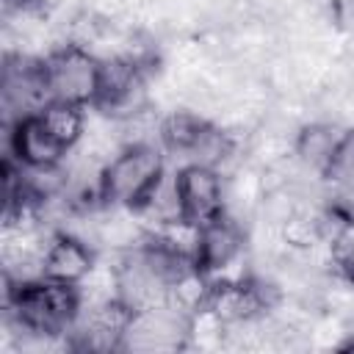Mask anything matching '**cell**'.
Wrapping results in <instances>:
<instances>
[{"instance_id":"cell-1","label":"cell","mask_w":354,"mask_h":354,"mask_svg":"<svg viewBox=\"0 0 354 354\" xmlns=\"http://www.w3.org/2000/svg\"><path fill=\"white\" fill-rule=\"evenodd\" d=\"M6 279V313L8 321L25 335H53L61 337L72 329L80 313L77 285L53 282L47 277L30 282Z\"/></svg>"},{"instance_id":"cell-2","label":"cell","mask_w":354,"mask_h":354,"mask_svg":"<svg viewBox=\"0 0 354 354\" xmlns=\"http://www.w3.org/2000/svg\"><path fill=\"white\" fill-rule=\"evenodd\" d=\"M163 177V155L155 144L122 147L100 177V199L111 207H138Z\"/></svg>"},{"instance_id":"cell-3","label":"cell","mask_w":354,"mask_h":354,"mask_svg":"<svg viewBox=\"0 0 354 354\" xmlns=\"http://www.w3.org/2000/svg\"><path fill=\"white\" fill-rule=\"evenodd\" d=\"M44 80L50 100L72 105H94L100 88V58L83 47L61 44L44 55Z\"/></svg>"},{"instance_id":"cell-4","label":"cell","mask_w":354,"mask_h":354,"mask_svg":"<svg viewBox=\"0 0 354 354\" xmlns=\"http://www.w3.org/2000/svg\"><path fill=\"white\" fill-rule=\"evenodd\" d=\"M177 194L180 213L196 224H207L227 210V180L213 166L185 163L177 171Z\"/></svg>"},{"instance_id":"cell-5","label":"cell","mask_w":354,"mask_h":354,"mask_svg":"<svg viewBox=\"0 0 354 354\" xmlns=\"http://www.w3.org/2000/svg\"><path fill=\"white\" fill-rule=\"evenodd\" d=\"M8 136V158L19 166H58L66 158V147L44 127L39 113L25 116L6 127Z\"/></svg>"},{"instance_id":"cell-6","label":"cell","mask_w":354,"mask_h":354,"mask_svg":"<svg viewBox=\"0 0 354 354\" xmlns=\"http://www.w3.org/2000/svg\"><path fill=\"white\" fill-rule=\"evenodd\" d=\"M94 260L97 257L91 252V243H86L83 238H77L72 232H55L44 252L41 271L53 282L80 285L86 279V274L94 268Z\"/></svg>"},{"instance_id":"cell-7","label":"cell","mask_w":354,"mask_h":354,"mask_svg":"<svg viewBox=\"0 0 354 354\" xmlns=\"http://www.w3.org/2000/svg\"><path fill=\"white\" fill-rule=\"evenodd\" d=\"M348 133L335 124V122H326V119H315V122H304L299 130H296V138H293V152L296 158L313 169L315 174L324 177L329 160L335 158L337 147L343 144Z\"/></svg>"},{"instance_id":"cell-8","label":"cell","mask_w":354,"mask_h":354,"mask_svg":"<svg viewBox=\"0 0 354 354\" xmlns=\"http://www.w3.org/2000/svg\"><path fill=\"white\" fill-rule=\"evenodd\" d=\"M207 127H210V119L196 111H185V108L171 111L160 122V144L171 149L174 155L185 158L199 144V138L207 133Z\"/></svg>"},{"instance_id":"cell-9","label":"cell","mask_w":354,"mask_h":354,"mask_svg":"<svg viewBox=\"0 0 354 354\" xmlns=\"http://www.w3.org/2000/svg\"><path fill=\"white\" fill-rule=\"evenodd\" d=\"M39 119L44 122V127L66 147L72 149L80 138H83V130H86V113H83V105H72V102H58V100H50L41 111H39Z\"/></svg>"},{"instance_id":"cell-10","label":"cell","mask_w":354,"mask_h":354,"mask_svg":"<svg viewBox=\"0 0 354 354\" xmlns=\"http://www.w3.org/2000/svg\"><path fill=\"white\" fill-rule=\"evenodd\" d=\"M324 177L332 188H337V196L354 194V133H348L343 138V144L337 147L335 158L329 160Z\"/></svg>"},{"instance_id":"cell-11","label":"cell","mask_w":354,"mask_h":354,"mask_svg":"<svg viewBox=\"0 0 354 354\" xmlns=\"http://www.w3.org/2000/svg\"><path fill=\"white\" fill-rule=\"evenodd\" d=\"M329 257L340 277L354 279V218H346L329 238Z\"/></svg>"},{"instance_id":"cell-12","label":"cell","mask_w":354,"mask_h":354,"mask_svg":"<svg viewBox=\"0 0 354 354\" xmlns=\"http://www.w3.org/2000/svg\"><path fill=\"white\" fill-rule=\"evenodd\" d=\"M326 14L337 33L354 36V0H326Z\"/></svg>"}]
</instances>
